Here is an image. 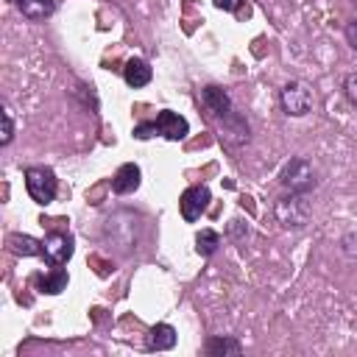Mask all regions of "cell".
Here are the masks:
<instances>
[{
  "label": "cell",
  "instance_id": "6da1fadb",
  "mask_svg": "<svg viewBox=\"0 0 357 357\" xmlns=\"http://www.w3.org/2000/svg\"><path fill=\"white\" fill-rule=\"evenodd\" d=\"M187 131H190L187 117H181V114H176V112H170V109H162V112L156 114V120H148V123L134 126V137H137V139H151V137L159 134V137H165V139H170V142H178V139L187 137Z\"/></svg>",
  "mask_w": 357,
  "mask_h": 357
},
{
  "label": "cell",
  "instance_id": "7a4b0ae2",
  "mask_svg": "<svg viewBox=\"0 0 357 357\" xmlns=\"http://www.w3.org/2000/svg\"><path fill=\"white\" fill-rule=\"evenodd\" d=\"M273 215L284 229H304L310 223V201L304 192H287L276 198Z\"/></svg>",
  "mask_w": 357,
  "mask_h": 357
},
{
  "label": "cell",
  "instance_id": "3957f363",
  "mask_svg": "<svg viewBox=\"0 0 357 357\" xmlns=\"http://www.w3.org/2000/svg\"><path fill=\"white\" fill-rule=\"evenodd\" d=\"M22 178H25V190H28L31 201H36V204H42V206H47V204L56 198V192H59V178H56V173H53L50 167H45V165L25 167Z\"/></svg>",
  "mask_w": 357,
  "mask_h": 357
},
{
  "label": "cell",
  "instance_id": "277c9868",
  "mask_svg": "<svg viewBox=\"0 0 357 357\" xmlns=\"http://www.w3.org/2000/svg\"><path fill=\"white\" fill-rule=\"evenodd\" d=\"M279 181H282L284 190H290V192H304V195L318 184L315 167H312V162L304 159V156H293L290 162H284V167H282V173H279Z\"/></svg>",
  "mask_w": 357,
  "mask_h": 357
},
{
  "label": "cell",
  "instance_id": "5b68a950",
  "mask_svg": "<svg viewBox=\"0 0 357 357\" xmlns=\"http://www.w3.org/2000/svg\"><path fill=\"white\" fill-rule=\"evenodd\" d=\"M279 103H282V109L290 117H304V114L312 112L315 98H312L310 84H304V81H287L282 86V92H279Z\"/></svg>",
  "mask_w": 357,
  "mask_h": 357
},
{
  "label": "cell",
  "instance_id": "8992f818",
  "mask_svg": "<svg viewBox=\"0 0 357 357\" xmlns=\"http://www.w3.org/2000/svg\"><path fill=\"white\" fill-rule=\"evenodd\" d=\"M73 251H75V245H73V237L67 231H47L45 240H42V257L50 268L67 265Z\"/></svg>",
  "mask_w": 357,
  "mask_h": 357
},
{
  "label": "cell",
  "instance_id": "52a82bcc",
  "mask_svg": "<svg viewBox=\"0 0 357 357\" xmlns=\"http://www.w3.org/2000/svg\"><path fill=\"white\" fill-rule=\"evenodd\" d=\"M209 201H212L209 187H206V184H192V187H187V190L181 192V198H178V212H181V218H184L187 223H195V220L206 212Z\"/></svg>",
  "mask_w": 357,
  "mask_h": 357
},
{
  "label": "cell",
  "instance_id": "ba28073f",
  "mask_svg": "<svg viewBox=\"0 0 357 357\" xmlns=\"http://www.w3.org/2000/svg\"><path fill=\"white\" fill-rule=\"evenodd\" d=\"M201 103H204V106H206V112H209L212 117H218V120H223L226 114H231V112H234L229 92H226L223 86H215V84L201 86Z\"/></svg>",
  "mask_w": 357,
  "mask_h": 357
},
{
  "label": "cell",
  "instance_id": "9c48e42d",
  "mask_svg": "<svg viewBox=\"0 0 357 357\" xmlns=\"http://www.w3.org/2000/svg\"><path fill=\"white\" fill-rule=\"evenodd\" d=\"M139 178H142L139 165L126 162V165L117 167V173H114V178H112V190H114L117 195H128V192H134V190L139 187Z\"/></svg>",
  "mask_w": 357,
  "mask_h": 357
},
{
  "label": "cell",
  "instance_id": "30bf717a",
  "mask_svg": "<svg viewBox=\"0 0 357 357\" xmlns=\"http://www.w3.org/2000/svg\"><path fill=\"white\" fill-rule=\"evenodd\" d=\"M173 346H176V329L170 324H156L148 329V337H145L148 351H167Z\"/></svg>",
  "mask_w": 357,
  "mask_h": 357
},
{
  "label": "cell",
  "instance_id": "8fae6325",
  "mask_svg": "<svg viewBox=\"0 0 357 357\" xmlns=\"http://www.w3.org/2000/svg\"><path fill=\"white\" fill-rule=\"evenodd\" d=\"M204 349H206L209 357H237V354H243V343L234 335H212Z\"/></svg>",
  "mask_w": 357,
  "mask_h": 357
},
{
  "label": "cell",
  "instance_id": "7c38bea8",
  "mask_svg": "<svg viewBox=\"0 0 357 357\" xmlns=\"http://www.w3.org/2000/svg\"><path fill=\"white\" fill-rule=\"evenodd\" d=\"M123 78H126V84H128V86L139 89V86L151 84L153 70H151V64H148L145 59H128V61H126V67H123Z\"/></svg>",
  "mask_w": 357,
  "mask_h": 357
},
{
  "label": "cell",
  "instance_id": "4fadbf2b",
  "mask_svg": "<svg viewBox=\"0 0 357 357\" xmlns=\"http://www.w3.org/2000/svg\"><path fill=\"white\" fill-rule=\"evenodd\" d=\"M229 145H243V142H248V123H245V117L243 114H237V112H231V114H226L223 117V134H220Z\"/></svg>",
  "mask_w": 357,
  "mask_h": 357
},
{
  "label": "cell",
  "instance_id": "5bb4252c",
  "mask_svg": "<svg viewBox=\"0 0 357 357\" xmlns=\"http://www.w3.org/2000/svg\"><path fill=\"white\" fill-rule=\"evenodd\" d=\"M6 245H8V251L17 254V257H42V240H36V237H31V234H22V231L8 234Z\"/></svg>",
  "mask_w": 357,
  "mask_h": 357
},
{
  "label": "cell",
  "instance_id": "9a60e30c",
  "mask_svg": "<svg viewBox=\"0 0 357 357\" xmlns=\"http://www.w3.org/2000/svg\"><path fill=\"white\" fill-rule=\"evenodd\" d=\"M14 3L22 11V17L31 22H42L56 11V0H14Z\"/></svg>",
  "mask_w": 357,
  "mask_h": 357
},
{
  "label": "cell",
  "instance_id": "2e32d148",
  "mask_svg": "<svg viewBox=\"0 0 357 357\" xmlns=\"http://www.w3.org/2000/svg\"><path fill=\"white\" fill-rule=\"evenodd\" d=\"M33 282H36V287H39L42 293H50V296H56V293H61V290L67 287L70 276H67V271L59 265L56 271H50V273H45V276H36Z\"/></svg>",
  "mask_w": 357,
  "mask_h": 357
},
{
  "label": "cell",
  "instance_id": "e0dca14e",
  "mask_svg": "<svg viewBox=\"0 0 357 357\" xmlns=\"http://www.w3.org/2000/svg\"><path fill=\"white\" fill-rule=\"evenodd\" d=\"M218 248H220V234H218L215 229H201V231L195 234V251H198L201 257H212Z\"/></svg>",
  "mask_w": 357,
  "mask_h": 357
},
{
  "label": "cell",
  "instance_id": "ac0fdd59",
  "mask_svg": "<svg viewBox=\"0 0 357 357\" xmlns=\"http://www.w3.org/2000/svg\"><path fill=\"white\" fill-rule=\"evenodd\" d=\"M0 120H3L0 145L6 148V145H11V139H14V117H11V109H8V106H3V109H0Z\"/></svg>",
  "mask_w": 357,
  "mask_h": 357
},
{
  "label": "cell",
  "instance_id": "d6986e66",
  "mask_svg": "<svg viewBox=\"0 0 357 357\" xmlns=\"http://www.w3.org/2000/svg\"><path fill=\"white\" fill-rule=\"evenodd\" d=\"M343 92H346L349 103L357 109V73H349V75L343 78Z\"/></svg>",
  "mask_w": 357,
  "mask_h": 357
},
{
  "label": "cell",
  "instance_id": "ffe728a7",
  "mask_svg": "<svg viewBox=\"0 0 357 357\" xmlns=\"http://www.w3.org/2000/svg\"><path fill=\"white\" fill-rule=\"evenodd\" d=\"M346 42H349L351 50H357V20H351V22L346 25Z\"/></svg>",
  "mask_w": 357,
  "mask_h": 357
},
{
  "label": "cell",
  "instance_id": "44dd1931",
  "mask_svg": "<svg viewBox=\"0 0 357 357\" xmlns=\"http://www.w3.org/2000/svg\"><path fill=\"white\" fill-rule=\"evenodd\" d=\"M243 6V0H215V8L220 11H237Z\"/></svg>",
  "mask_w": 357,
  "mask_h": 357
},
{
  "label": "cell",
  "instance_id": "7402d4cb",
  "mask_svg": "<svg viewBox=\"0 0 357 357\" xmlns=\"http://www.w3.org/2000/svg\"><path fill=\"white\" fill-rule=\"evenodd\" d=\"M354 3H357V0H354Z\"/></svg>",
  "mask_w": 357,
  "mask_h": 357
}]
</instances>
